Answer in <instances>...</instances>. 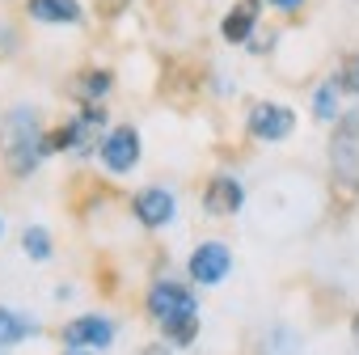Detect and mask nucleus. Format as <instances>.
I'll return each mask as SVG.
<instances>
[{"instance_id":"obj_1","label":"nucleus","mask_w":359,"mask_h":355,"mask_svg":"<svg viewBox=\"0 0 359 355\" xmlns=\"http://www.w3.org/2000/svg\"><path fill=\"white\" fill-rule=\"evenodd\" d=\"M0 152H5L9 173H18V178L34 173L39 161L47 156V135H43L39 114L30 106H18L5 114V123H0Z\"/></svg>"},{"instance_id":"obj_2","label":"nucleus","mask_w":359,"mask_h":355,"mask_svg":"<svg viewBox=\"0 0 359 355\" xmlns=\"http://www.w3.org/2000/svg\"><path fill=\"white\" fill-rule=\"evenodd\" d=\"M148 313L161 321V330L169 334V342L177 347H191L195 334H199V304H195V292L182 288V283H152L148 292Z\"/></svg>"},{"instance_id":"obj_3","label":"nucleus","mask_w":359,"mask_h":355,"mask_svg":"<svg viewBox=\"0 0 359 355\" xmlns=\"http://www.w3.org/2000/svg\"><path fill=\"white\" fill-rule=\"evenodd\" d=\"M330 169L342 187H351L359 195V106L346 110L330 135Z\"/></svg>"},{"instance_id":"obj_4","label":"nucleus","mask_w":359,"mask_h":355,"mask_svg":"<svg viewBox=\"0 0 359 355\" xmlns=\"http://www.w3.org/2000/svg\"><path fill=\"white\" fill-rule=\"evenodd\" d=\"M106 127V110H97V106H85L68 127H60L55 135H47V152H64V148H72V152H89L93 148V135Z\"/></svg>"},{"instance_id":"obj_5","label":"nucleus","mask_w":359,"mask_h":355,"mask_svg":"<svg viewBox=\"0 0 359 355\" xmlns=\"http://www.w3.org/2000/svg\"><path fill=\"white\" fill-rule=\"evenodd\" d=\"M292 127H296V110L292 106H283V102H258V106H250V135H258V140H283V135H292Z\"/></svg>"},{"instance_id":"obj_6","label":"nucleus","mask_w":359,"mask_h":355,"mask_svg":"<svg viewBox=\"0 0 359 355\" xmlns=\"http://www.w3.org/2000/svg\"><path fill=\"white\" fill-rule=\"evenodd\" d=\"M102 165L110 173H131L140 165V131L135 127H114L102 140Z\"/></svg>"},{"instance_id":"obj_7","label":"nucleus","mask_w":359,"mask_h":355,"mask_svg":"<svg viewBox=\"0 0 359 355\" xmlns=\"http://www.w3.org/2000/svg\"><path fill=\"white\" fill-rule=\"evenodd\" d=\"M233 267V254L224 241H203L195 254H191V279L195 283H220Z\"/></svg>"},{"instance_id":"obj_8","label":"nucleus","mask_w":359,"mask_h":355,"mask_svg":"<svg viewBox=\"0 0 359 355\" xmlns=\"http://www.w3.org/2000/svg\"><path fill=\"white\" fill-rule=\"evenodd\" d=\"M241 203H245V187L237 182V178L220 173V178L208 182V195H203L208 216H233V212H241Z\"/></svg>"},{"instance_id":"obj_9","label":"nucleus","mask_w":359,"mask_h":355,"mask_svg":"<svg viewBox=\"0 0 359 355\" xmlns=\"http://www.w3.org/2000/svg\"><path fill=\"white\" fill-rule=\"evenodd\" d=\"M131 212L140 216V225L161 229V225H169V220H173V195H169V191H161V187H148V191H140V195L131 199Z\"/></svg>"},{"instance_id":"obj_10","label":"nucleus","mask_w":359,"mask_h":355,"mask_svg":"<svg viewBox=\"0 0 359 355\" xmlns=\"http://www.w3.org/2000/svg\"><path fill=\"white\" fill-rule=\"evenodd\" d=\"M110 338H114V326L106 317H76L64 326L68 347H110Z\"/></svg>"},{"instance_id":"obj_11","label":"nucleus","mask_w":359,"mask_h":355,"mask_svg":"<svg viewBox=\"0 0 359 355\" xmlns=\"http://www.w3.org/2000/svg\"><path fill=\"white\" fill-rule=\"evenodd\" d=\"M26 13L34 22H47V26H76L85 18L81 0H26Z\"/></svg>"},{"instance_id":"obj_12","label":"nucleus","mask_w":359,"mask_h":355,"mask_svg":"<svg viewBox=\"0 0 359 355\" xmlns=\"http://www.w3.org/2000/svg\"><path fill=\"white\" fill-rule=\"evenodd\" d=\"M254 22H258V0H241V5L224 18L220 34H224L229 43H245V39H250V30H254Z\"/></svg>"},{"instance_id":"obj_13","label":"nucleus","mask_w":359,"mask_h":355,"mask_svg":"<svg viewBox=\"0 0 359 355\" xmlns=\"http://www.w3.org/2000/svg\"><path fill=\"white\" fill-rule=\"evenodd\" d=\"M34 330H39L34 321H26L22 313H13V309H5V304H0V347H13V342L30 338Z\"/></svg>"},{"instance_id":"obj_14","label":"nucleus","mask_w":359,"mask_h":355,"mask_svg":"<svg viewBox=\"0 0 359 355\" xmlns=\"http://www.w3.org/2000/svg\"><path fill=\"white\" fill-rule=\"evenodd\" d=\"M110 89V72L106 68H89V72H81L76 81H72V93L81 98V102H93V98H102Z\"/></svg>"},{"instance_id":"obj_15","label":"nucleus","mask_w":359,"mask_h":355,"mask_svg":"<svg viewBox=\"0 0 359 355\" xmlns=\"http://www.w3.org/2000/svg\"><path fill=\"white\" fill-rule=\"evenodd\" d=\"M22 250H26L34 262H47V258H51V233L39 229V225H30V229L22 233Z\"/></svg>"},{"instance_id":"obj_16","label":"nucleus","mask_w":359,"mask_h":355,"mask_svg":"<svg viewBox=\"0 0 359 355\" xmlns=\"http://www.w3.org/2000/svg\"><path fill=\"white\" fill-rule=\"evenodd\" d=\"M334 110H338V85H321V89H317V98H313V114L330 123V119H334Z\"/></svg>"},{"instance_id":"obj_17","label":"nucleus","mask_w":359,"mask_h":355,"mask_svg":"<svg viewBox=\"0 0 359 355\" xmlns=\"http://www.w3.org/2000/svg\"><path fill=\"white\" fill-rule=\"evenodd\" d=\"M334 81H338V89H342V93H359V51L342 60V68H338V76H334Z\"/></svg>"},{"instance_id":"obj_18","label":"nucleus","mask_w":359,"mask_h":355,"mask_svg":"<svg viewBox=\"0 0 359 355\" xmlns=\"http://www.w3.org/2000/svg\"><path fill=\"white\" fill-rule=\"evenodd\" d=\"M127 5H131V0H93V9L102 18H118V13H127Z\"/></svg>"},{"instance_id":"obj_19","label":"nucleus","mask_w":359,"mask_h":355,"mask_svg":"<svg viewBox=\"0 0 359 355\" xmlns=\"http://www.w3.org/2000/svg\"><path fill=\"white\" fill-rule=\"evenodd\" d=\"M271 5H279V9H296L300 0H271Z\"/></svg>"},{"instance_id":"obj_20","label":"nucleus","mask_w":359,"mask_h":355,"mask_svg":"<svg viewBox=\"0 0 359 355\" xmlns=\"http://www.w3.org/2000/svg\"><path fill=\"white\" fill-rule=\"evenodd\" d=\"M140 355H169V351H165V347H144Z\"/></svg>"},{"instance_id":"obj_21","label":"nucleus","mask_w":359,"mask_h":355,"mask_svg":"<svg viewBox=\"0 0 359 355\" xmlns=\"http://www.w3.org/2000/svg\"><path fill=\"white\" fill-rule=\"evenodd\" d=\"M355 334H359V317H355Z\"/></svg>"},{"instance_id":"obj_22","label":"nucleus","mask_w":359,"mask_h":355,"mask_svg":"<svg viewBox=\"0 0 359 355\" xmlns=\"http://www.w3.org/2000/svg\"><path fill=\"white\" fill-rule=\"evenodd\" d=\"M0 233H5V220H0Z\"/></svg>"},{"instance_id":"obj_23","label":"nucleus","mask_w":359,"mask_h":355,"mask_svg":"<svg viewBox=\"0 0 359 355\" xmlns=\"http://www.w3.org/2000/svg\"><path fill=\"white\" fill-rule=\"evenodd\" d=\"M0 355H5V351H0Z\"/></svg>"}]
</instances>
